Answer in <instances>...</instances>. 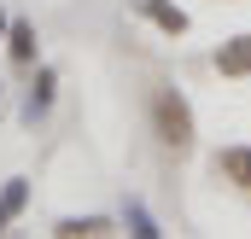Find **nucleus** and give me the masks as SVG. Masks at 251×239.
I'll use <instances>...</instances> for the list:
<instances>
[{
	"label": "nucleus",
	"mask_w": 251,
	"mask_h": 239,
	"mask_svg": "<svg viewBox=\"0 0 251 239\" xmlns=\"http://www.w3.org/2000/svg\"><path fill=\"white\" fill-rule=\"evenodd\" d=\"M6 24H12V18H6V6H0V41H6Z\"/></svg>",
	"instance_id": "obj_10"
},
{
	"label": "nucleus",
	"mask_w": 251,
	"mask_h": 239,
	"mask_svg": "<svg viewBox=\"0 0 251 239\" xmlns=\"http://www.w3.org/2000/svg\"><path fill=\"white\" fill-rule=\"evenodd\" d=\"M210 169H216V181H228V187L251 192V146H222V152L210 158Z\"/></svg>",
	"instance_id": "obj_5"
},
{
	"label": "nucleus",
	"mask_w": 251,
	"mask_h": 239,
	"mask_svg": "<svg viewBox=\"0 0 251 239\" xmlns=\"http://www.w3.org/2000/svg\"><path fill=\"white\" fill-rule=\"evenodd\" d=\"M140 12H146L164 35H187V12H181V6H170V0H140Z\"/></svg>",
	"instance_id": "obj_8"
},
{
	"label": "nucleus",
	"mask_w": 251,
	"mask_h": 239,
	"mask_svg": "<svg viewBox=\"0 0 251 239\" xmlns=\"http://www.w3.org/2000/svg\"><path fill=\"white\" fill-rule=\"evenodd\" d=\"M0 47H6V59L18 64V70H29V64L41 59V35H35V24H29V18H12Z\"/></svg>",
	"instance_id": "obj_3"
},
{
	"label": "nucleus",
	"mask_w": 251,
	"mask_h": 239,
	"mask_svg": "<svg viewBox=\"0 0 251 239\" xmlns=\"http://www.w3.org/2000/svg\"><path fill=\"white\" fill-rule=\"evenodd\" d=\"M100 234H111L105 216H59L53 222V239H100Z\"/></svg>",
	"instance_id": "obj_6"
},
{
	"label": "nucleus",
	"mask_w": 251,
	"mask_h": 239,
	"mask_svg": "<svg viewBox=\"0 0 251 239\" xmlns=\"http://www.w3.org/2000/svg\"><path fill=\"white\" fill-rule=\"evenodd\" d=\"M123 222H128V234H140V239H158V234H164V228L152 222V210H146V204H134V198L123 204Z\"/></svg>",
	"instance_id": "obj_9"
},
{
	"label": "nucleus",
	"mask_w": 251,
	"mask_h": 239,
	"mask_svg": "<svg viewBox=\"0 0 251 239\" xmlns=\"http://www.w3.org/2000/svg\"><path fill=\"white\" fill-rule=\"evenodd\" d=\"M146 128H152V140H158V152H164V158H187L193 146H199L193 99L176 88V82H164V76H152V82H146Z\"/></svg>",
	"instance_id": "obj_1"
},
{
	"label": "nucleus",
	"mask_w": 251,
	"mask_h": 239,
	"mask_svg": "<svg viewBox=\"0 0 251 239\" xmlns=\"http://www.w3.org/2000/svg\"><path fill=\"white\" fill-rule=\"evenodd\" d=\"M210 64H216V76H228V82H251V35H228Z\"/></svg>",
	"instance_id": "obj_4"
},
{
	"label": "nucleus",
	"mask_w": 251,
	"mask_h": 239,
	"mask_svg": "<svg viewBox=\"0 0 251 239\" xmlns=\"http://www.w3.org/2000/svg\"><path fill=\"white\" fill-rule=\"evenodd\" d=\"M53 99H59V70L53 64H29V94H24V122L41 128L53 117Z\"/></svg>",
	"instance_id": "obj_2"
},
{
	"label": "nucleus",
	"mask_w": 251,
	"mask_h": 239,
	"mask_svg": "<svg viewBox=\"0 0 251 239\" xmlns=\"http://www.w3.org/2000/svg\"><path fill=\"white\" fill-rule=\"evenodd\" d=\"M24 204H29V181H24V175H12L6 187H0V234H6V228L24 216Z\"/></svg>",
	"instance_id": "obj_7"
}]
</instances>
